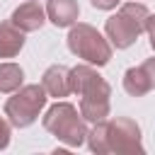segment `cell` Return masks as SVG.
Here are the masks:
<instances>
[{
    "instance_id": "6da1fadb",
    "label": "cell",
    "mask_w": 155,
    "mask_h": 155,
    "mask_svg": "<svg viewBox=\"0 0 155 155\" xmlns=\"http://www.w3.org/2000/svg\"><path fill=\"white\" fill-rule=\"evenodd\" d=\"M87 145L97 155L116 153V155H143L145 148L140 143V126L128 119V116H116V119H104L97 121L87 136Z\"/></svg>"
},
{
    "instance_id": "7a4b0ae2",
    "label": "cell",
    "mask_w": 155,
    "mask_h": 155,
    "mask_svg": "<svg viewBox=\"0 0 155 155\" xmlns=\"http://www.w3.org/2000/svg\"><path fill=\"white\" fill-rule=\"evenodd\" d=\"M70 92L80 97V116L90 124L104 121L111 111V87L94 70V65L82 63L70 68Z\"/></svg>"
},
{
    "instance_id": "3957f363",
    "label": "cell",
    "mask_w": 155,
    "mask_h": 155,
    "mask_svg": "<svg viewBox=\"0 0 155 155\" xmlns=\"http://www.w3.org/2000/svg\"><path fill=\"white\" fill-rule=\"evenodd\" d=\"M148 7L143 2H124L116 15H111L104 22V34L114 48H128L136 44V39L145 31Z\"/></svg>"
},
{
    "instance_id": "277c9868",
    "label": "cell",
    "mask_w": 155,
    "mask_h": 155,
    "mask_svg": "<svg viewBox=\"0 0 155 155\" xmlns=\"http://www.w3.org/2000/svg\"><path fill=\"white\" fill-rule=\"evenodd\" d=\"M44 128L48 133H53L61 143L70 145V148H78L85 143V136H87V126H85V119L80 116V109L73 107L70 102H56L46 109L44 119H41Z\"/></svg>"
},
{
    "instance_id": "5b68a950",
    "label": "cell",
    "mask_w": 155,
    "mask_h": 155,
    "mask_svg": "<svg viewBox=\"0 0 155 155\" xmlns=\"http://www.w3.org/2000/svg\"><path fill=\"white\" fill-rule=\"evenodd\" d=\"M68 48L73 56L82 58L90 65H107L111 61V44L107 36H102L92 24L75 22L68 31Z\"/></svg>"
},
{
    "instance_id": "8992f818",
    "label": "cell",
    "mask_w": 155,
    "mask_h": 155,
    "mask_svg": "<svg viewBox=\"0 0 155 155\" xmlns=\"http://www.w3.org/2000/svg\"><path fill=\"white\" fill-rule=\"evenodd\" d=\"M46 99H48V94H46L44 85H24L17 92H12V97L5 102V116H7L10 126H15V128L31 126L39 119L41 109L46 107Z\"/></svg>"
},
{
    "instance_id": "52a82bcc",
    "label": "cell",
    "mask_w": 155,
    "mask_h": 155,
    "mask_svg": "<svg viewBox=\"0 0 155 155\" xmlns=\"http://www.w3.org/2000/svg\"><path fill=\"white\" fill-rule=\"evenodd\" d=\"M10 22H12L17 29H22L24 34L39 31V29L44 27V22H46V10L39 5V0H27V2H22L19 7H15Z\"/></svg>"
},
{
    "instance_id": "ba28073f",
    "label": "cell",
    "mask_w": 155,
    "mask_h": 155,
    "mask_svg": "<svg viewBox=\"0 0 155 155\" xmlns=\"http://www.w3.org/2000/svg\"><path fill=\"white\" fill-rule=\"evenodd\" d=\"M41 85H44L48 97H56V99L68 97L70 94V68H65V65L46 68L41 75Z\"/></svg>"
},
{
    "instance_id": "9c48e42d",
    "label": "cell",
    "mask_w": 155,
    "mask_h": 155,
    "mask_svg": "<svg viewBox=\"0 0 155 155\" xmlns=\"http://www.w3.org/2000/svg\"><path fill=\"white\" fill-rule=\"evenodd\" d=\"M80 17L78 0H48L46 2V19L56 27H73Z\"/></svg>"
},
{
    "instance_id": "30bf717a",
    "label": "cell",
    "mask_w": 155,
    "mask_h": 155,
    "mask_svg": "<svg viewBox=\"0 0 155 155\" xmlns=\"http://www.w3.org/2000/svg\"><path fill=\"white\" fill-rule=\"evenodd\" d=\"M24 46V31L17 29L10 19L0 24V58H15Z\"/></svg>"
},
{
    "instance_id": "8fae6325",
    "label": "cell",
    "mask_w": 155,
    "mask_h": 155,
    "mask_svg": "<svg viewBox=\"0 0 155 155\" xmlns=\"http://www.w3.org/2000/svg\"><path fill=\"white\" fill-rule=\"evenodd\" d=\"M124 90H126L131 97H143V94H148V92L153 90L150 78H148V73H145L143 65L128 68V70L124 73Z\"/></svg>"
},
{
    "instance_id": "7c38bea8",
    "label": "cell",
    "mask_w": 155,
    "mask_h": 155,
    "mask_svg": "<svg viewBox=\"0 0 155 155\" xmlns=\"http://www.w3.org/2000/svg\"><path fill=\"white\" fill-rule=\"evenodd\" d=\"M24 82V70L17 63H0V92L12 94L22 87Z\"/></svg>"
},
{
    "instance_id": "4fadbf2b",
    "label": "cell",
    "mask_w": 155,
    "mask_h": 155,
    "mask_svg": "<svg viewBox=\"0 0 155 155\" xmlns=\"http://www.w3.org/2000/svg\"><path fill=\"white\" fill-rule=\"evenodd\" d=\"M10 136H12V128H10V121H5L0 116V150H5L10 145Z\"/></svg>"
},
{
    "instance_id": "5bb4252c",
    "label": "cell",
    "mask_w": 155,
    "mask_h": 155,
    "mask_svg": "<svg viewBox=\"0 0 155 155\" xmlns=\"http://www.w3.org/2000/svg\"><path fill=\"white\" fill-rule=\"evenodd\" d=\"M90 2H92V7H97V10H114V7L121 5V0H90Z\"/></svg>"
},
{
    "instance_id": "9a60e30c",
    "label": "cell",
    "mask_w": 155,
    "mask_h": 155,
    "mask_svg": "<svg viewBox=\"0 0 155 155\" xmlns=\"http://www.w3.org/2000/svg\"><path fill=\"white\" fill-rule=\"evenodd\" d=\"M145 31H148L150 46H153V51H155V15H148V19H145Z\"/></svg>"
},
{
    "instance_id": "2e32d148",
    "label": "cell",
    "mask_w": 155,
    "mask_h": 155,
    "mask_svg": "<svg viewBox=\"0 0 155 155\" xmlns=\"http://www.w3.org/2000/svg\"><path fill=\"white\" fill-rule=\"evenodd\" d=\"M143 68H145V73H148V78H150V85L155 87V56L148 58V61L143 63Z\"/></svg>"
}]
</instances>
